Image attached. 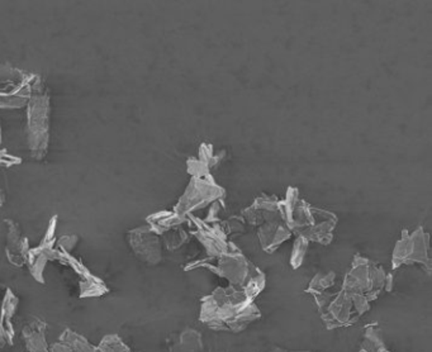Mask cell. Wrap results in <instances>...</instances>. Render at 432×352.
<instances>
[{
  "label": "cell",
  "instance_id": "9",
  "mask_svg": "<svg viewBox=\"0 0 432 352\" xmlns=\"http://www.w3.org/2000/svg\"><path fill=\"white\" fill-rule=\"evenodd\" d=\"M188 217L196 222L198 230L193 234L204 246L210 258H216L221 256L224 252L229 251V242L227 241V233L224 232L222 227L218 225L210 226V223L202 222L191 215H188Z\"/></svg>",
  "mask_w": 432,
  "mask_h": 352
},
{
  "label": "cell",
  "instance_id": "26",
  "mask_svg": "<svg viewBox=\"0 0 432 352\" xmlns=\"http://www.w3.org/2000/svg\"><path fill=\"white\" fill-rule=\"evenodd\" d=\"M186 164H188V172L191 174L193 177H210V169L202 161H199L197 158H189Z\"/></svg>",
  "mask_w": 432,
  "mask_h": 352
},
{
  "label": "cell",
  "instance_id": "10",
  "mask_svg": "<svg viewBox=\"0 0 432 352\" xmlns=\"http://www.w3.org/2000/svg\"><path fill=\"white\" fill-rule=\"evenodd\" d=\"M337 223V217L327 210H319L313 208V222L311 226L299 233L308 241L317 242L321 245H329L332 242V232Z\"/></svg>",
  "mask_w": 432,
  "mask_h": 352
},
{
  "label": "cell",
  "instance_id": "8",
  "mask_svg": "<svg viewBox=\"0 0 432 352\" xmlns=\"http://www.w3.org/2000/svg\"><path fill=\"white\" fill-rule=\"evenodd\" d=\"M131 250L142 263L158 265L163 260V246L158 233L153 232L150 226H141L131 230L127 234Z\"/></svg>",
  "mask_w": 432,
  "mask_h": 352
},
{
  "label": "cell",
  "instance_id": "14",
  "mask_svg": "<svg viewBox=\"0 0 432 352\" xmlns=\"http://www.w3.org/2000/svg\"><path fill=\"white\" fill-rule=\"evenodd\" d=\"M202 351H203L202 334L193 328H185L180 334H174L169 344V352Z\"/></svg>",
  "mask_w": 432,
  "mask_h": 352
},
{
  "label": "cell",
  "instance_id": "33",
  "mask_svg": "<svg viewBox=\"0 0 432 352\" xmlns=\"http://www.w3.org/2000/svg\"><path fill=\"white\" fill-rule=\"evenodd\" d=\"M269 352H312V351H286V350H283V348H274L272 351Z\"/></svg>",
  "mask_w": 432,
  "mask_h": 352
},
{
  "label": "cell",
  "instance_id": "11",
  "mask_svg": "<svg viewBox=\"0 0 432 352\" xmlns=\"http://www.w3.org/2000/svg\"><path fill=\"white\" fill-rule=\"evenodd\" d=\"M7 226V253L8 260L11 264L22 266L26 264L27 253L31 250L28 239L22 234L20 226L12 220H6Z\"/></svg>",
  "mask_w": 432,
  "mask_h": 352
},
{
  "label": "cell",
  "instance_id": "16",
  "mask_svg": "<svg viewBox=\"0 0 432 352\" xmlns=\"http://www.w3.org/2000/svg\"><path fill=\"white\" fill-rule=\"evenodd\" d=\"M18 298L13 291L7 290L3 303H1V313H0V327L4 332V339L8 344H13V326L12 318L18 307Z\"/></svg>",
  "mask_w": 432,
  "mask_h": 352
},
{
  "label": "cell",
  "instance_id": "27",
  "mask_svg": "<svg viewBox=\"0 0 432 352\" xmlns=\"http://www.w3.org/2000/svg\"><path fill=\"white\" fill-rule=\"evenodd\" d=\"M56 227H58V215H55V217L50 220V225H49V228H47V232H46L45 237L42 239V242H41V245H39V247L45 249V250H51V249H53Z\"/></svg>",
  "mask_w": 432,
  "mask_h": 352
},
{
  "label": "cell",
  "instance_id": "25",
  "mask_svg": "<svg viewBox=\"0 0 432 352\" xmlns=\"http://www.w3.org/2000/svg\"><path fill=\"white\" fill-rule=\"evenodd\" d=\"M224 155H226V151H222L221 155L215 156L213 155V146L203 144V145L201 146V149H199V158L198 160L202 161L204 165H207L208 169H212V168H215V166L221 163V160H222Z\"/></svg>",
  "mask_w": 432,
  "mask_h": 352
},
{
  "label": "cell",
  "instance_id": "34",
  "mask_svg": "<svg viewBox=\"0 0 432 352\" xmlns=\"http://www.w3.org/2000/svg\"><path fill=\"white\" fill-rule=\"evenodd\" d=\"M1 137H3V136H1V125H0V145H1V141H3Z\"/></svg>",
  "mask_w": 432,
  "mask_h": 352
},
{
  "label": "cell",
  "instance_id": "3",
  "mask_svg": "<svg viewBox=\"0 0 432 352\" xmlns=\"http://www.w3.org/2000/svg\"><path fill=\"white\" fill-rule=\"evenodd\" d=\"M27 142L31 156L41 160L46 156L50 141V95L44 89L39 77L33 87L32 95L27 104Z\"/></svg>",
  "mask_w": 432,
  "mask_h": 352
},
{
  "label": "cell",
  "instance_id": "22",
  "mask_svg": "<svg viewBox=\"0 0 432 352\" xmlns=\"http://www.w3.org/2000/svg\"><path fill=\"white\" fill-rule=\"evenodd\" d=\"M96 352H132L127 345L117 336V334H107L103 337L99 345L96 346Z\"/></svg>",
  "mask_w": 432,
  "mask_h": 352
},
{
  "label": "cell",
  "instance_id": "18",
  "mask_svg": "<svg viewBox=\"0 0 432 352\" xmlns=\"http://www.w3.org/2000/svg\"><path fill=\"white\" fill-rule=\"evenodd\" d=\"M58 342H61L65 346L69 347L72 351L75 352H96V346L91 345L89 341L87 340L84 336L77 334L72 329H65L64 332L60 336Z\"/></svg>",
  "mask_w": 432,
  "mask_h": 352
},
{
  "label": "cell",
  "instance_id": "20",
  "mask_svg": "<svg viewBox=\"0 0 432 352\" xmlns=\"http://www.w3.org/2000/svg\"><path fill=\"white\" fill-rule=\"evenodd\" d=\"M108 293L107 285L103 283L99 277H93L80 282V296L82 298H91V296H101Z\"/></svg>",
  "mask_w": 432,
  "mask_h": 352
},
{
  "label": "cell",
  "instance_id": "28",
  "mask_svg": "<svg viewBox=\"0 0 432 352\" xmlns=\"http://www.w3.org/2000/svg\"><path fill=\"white\" fill-rule=\"evenodd\" d=\"M77 242H79V237L77 234H65L58 241V249H60V251L70 253L71 250L75 249Z\"/></svg>",
  "mask_w": 432,
  "mask_h": 352
},
{
  "label": "cell",
  "instance_id": "15",
  "mask_svg": "<svg viewBox=\"0 0 432 352\" xmlns=\"http://www.w3.org/2000/svg\"><path fill=\"white\" fill-rule=\"evenodd\" d=\"M50 260H55V250H45L41 247L31 249L27 253L26 264H28L30 271L32 274V277L39 282V283H45V272L46 265Z\"/></svg>",
  "mask_w": 432,
  "mask_h": 352
},
{
  "label": "cell",
  "instance_id": "4",
  "mask_svg": "<svg viewBox=\"0 0 432 352\" xmlns=\"http://www.w3.org/2000/svg\"><path fill=\"white\" fill-rule=\"evenodd\" d=\"M393 288V275L387 274L383 268L373 264L368 258L356 255L352 266L343 279V289L350 294L375 301L381 290L390 291Z\"/></svg>",
  "mask_w": 432,
  "mask_h": 352
},
{
  "label": "cell",
  "instance_id": "31",
  "mask_svg": "<svg viewBox=\"0 0 432 352\" xmlns=\"http://www.w3.org/2000/svg\"><path fill=\"white\" fill-rule=\"evenodd\" d=\"M50 352H75L72 351L71 348H69L68 346H65L63 345L61 342H56V344H53L52 346H50Z\"/></svg>",
  "mask_w": 432,
  "mask_h": 352
},
{
  "label": "cell",
  "instance_id": "2",
  "mask_svg": "<svg viewBox=\"0 0 432 352\" xmlns=\"http://www.w3.org/2000/svg\"><path fill=\"white\" fill-rule=\"evenodd\" d=\"M313 296L322 321L330 329L354 325L370 309V302L367 298L350 294L343 288L335 293L324 290Z\"/></svg>",
  "mask_w": 432,
  "mask_h": 352
},
{
  "label": "cell",
  "instance_id": "17",
  "mask_svg": "<svg viewBox=\"0 0 432 352\" xmlns=\"http://www.w3.org/2000/svg\"><path fill=\"white\" fill-rule=\"evenodd\" d=\"M184 218L179 217L178 214L174 210H161L158 213H153L147 217V225L153 230V232L158 233L159 236L165 234L166 232L172 231L177 227L182 226L184 223Z\"/></svg>",
  "mask_w": 432,
  "mask_h": 352
},
{
  "label": "cell",
  "instance_id": "24",
  "mask_svg": "<svg viewBox=\"0 0 432 352\" xmlns=\"http://www.w3.org/2000/svg\"><path fill=\"white\" fill-rule=\"evenodd\" d=\"M308 244H310V241L305 239L303 236H298L296 239L294 246H293L292 256H291V265H292L293 269H298L299 266H302V264H303Z\"/></svg>",
  "mask_w": 432,
  "mask_h": 352
},
{
  "label": "cell",
  "instance_id": "7",
  "mask_svg": "<svg viewBox=\"0 0 432 352\" xmlns=\"http://www.w3.org/2000/svg\"><path fill=\"white\" fill-rule=\"evenodd\" d=\"M428 234L417 228L414 232L409 233L407 230L402 232V237L394 247L392 264L393 269H398L402 265L421 264L426 268L427 272L431 270V261L428 256Z\"/></svg>",
  "mask_w": 432,
  "mask_h": 352
},
{
  "label": "cell",
  "instance_id": "1",
  "mask_svg": "<svg viewBox=\"0 0 432 352\" xmlns=\"http://www.w3.org/2000/svg\"><path fill=\"white\" fill-rule=\"evenodd\" d=\"M201 302L199 321L215 331L239 334L261 317L254 299L232 285L217 288Z\"/></svg>",
  "mask_w": 432,
  "mask_h": 352
},
{
  "label": "cell",
  "instance_id": "12",
  "mask_svg": "<svg viewBox=\"0 0 432 352\" xmlns=\"http://www.w3.org/2000/svg\"><path fill=\"white\" fill-rule=\"evenodd\" d=\"M258 236L262 250L272 253L292 236V232L283 220H274L262 223V226L259 227Z\"/></svg>",
  "mask_w": 432,
  "mask_h": 352
},
{
  "label": "cell",
  "instance_id": "21",
  "mask_svg": "<svg viewBox=\"0 0 432 352\" xmlns=\"http://www.w3.org/2000/svg\"><path fill=\"white\" fill-rule=\"evenodd\" d=\"M335 279H336V274L333 271L327 272V274H317L310 283L307 291L313 296V294L322 293L324 290H329L331 287L335 285Z\"/></svg>",
  "mask_w": 432,
  "mask_h": 352
},
{
  "label": "cell",
  "instance_id": "23",
  "mask_svg": "<svg viewBox=\"0 0 432 352\" xmlns=\"http://www.w3.org/2000/svg\"><path fill=\"white\" fill-rule=\"evenodd\" d=\"M163 236H164V241H165L166 249L170 250V251L178 250L182 246L184 245L185 242H188V239H189L188 233L185 232L184 230L180 226L174 228V230L169 231V232H166Z\"/></svg>",
  "mask_w": 432,
  "mask_h": 352
},
{
  "label": "cell",
  "instance_id": "6",
  "mask_svg": "<svg viewBox=\"0 0 432 352\" xmlns=\"http://www.w3.org/2000/svg\"><path fill=\"white\" fill-rule=\"evenodd\" d=\"M224 195H226L224 189L217 185L212 176L193 177L184 194L174 208V212L178 214L179 217L188 220V215H191V212L202 209L210 203L222 201Z\"/></svg>",
  "mask_w": 432,
  "mask_h": 352
},
{
  "label": "cell",
  "instance_id": "13",
  "mask_svg": "<svg viewBox=\"0 0 432 352\" xmlns=\"http://www.w3.org/2000/svg\"><path fill=\"white\" fill-rule=\"evenodd\" d=\"M28 352H50V345L46 339V325L39 320L30 322L22 331Z\"/></svg>",
  "mask_w": 432,
  "mask_h": 352
},
{
  "label": "cell",
  "instance_id": "19",
  "mask_svg": "<svg viewBox=\"0 0 432 352\" xmlns=\"http://www.w3.org/2000/svg\"><path fill=\"white\" fill-rule=\"evenodd\" d=\"M359 352H390L388 350L379 328L376 326H369L364 334V340Z\"/></svg>",
  "mask_w": 432,
  "mask_h": 352
},
{
  "label": "cell",
  "instance_id": "32",
  "mask_svg": "<svg viewBox=\"0 0 432 352\" xmlns=\"http://www.w3.org/2000/svg\"><path fill=\"white\" fill-rule=\"evenodd\" d=\"M4 203H6V194H4L3 189L0 188V208L4 206Z\"/></svg>",
  "mask_w": 432,
  "mask_h": 352
},
{
  "label": "cell",
  "instance_id": "30",
  "mask_svg": "<svg viewBox=\"0 0 432 352\" xmlns=\"http://www.w3.org/2000/svg\"><path fill=\"white\" fill-rule=\"evenodd\" d=\"M227 231L231 232H243L245 231V220L241 217H232L227 222Z\"/></svg>",
  "mask_w": 432,
  "mask_h": 352
},
{
  "label": "cell",
  "instance_id": "5",
  "mask_svg": "<svg viewBox=\"0 0 432 352\" xmlns=\"http://www.w3.org/2000/svg\"><path fill=\"white\" fill-rule=\"evenodd\" d=\"M216 260L217 264H212V261L208 260H202L196 264L188 265L185 269L193 270L197 268H205L218 277L227 279L231 285L236 288H243L248 280L259 271L232 242H229V251L224 252Z\"/></svg>",
  "mask_w": 432,
  "mask_h": 352
},
{
  "label": "cell",
  "instance_id": "29",
  "mask_svg": "<svg viewBox=\"0 0 432 352\" xmlns=\"http://www.w3.org/2000/svg\"><path fill=\"white\" fill-rule=\"evenodd\" d=\"M20 163H22V160L20 158L8 153L6 150H0V166L1 168H11V166L20 165Z\"/></svg>",
  "mask_w": 432,
  "mask_h": 352
}]
</instances>
